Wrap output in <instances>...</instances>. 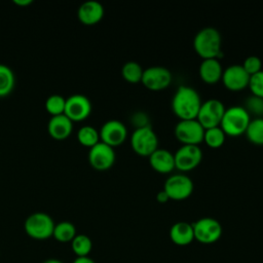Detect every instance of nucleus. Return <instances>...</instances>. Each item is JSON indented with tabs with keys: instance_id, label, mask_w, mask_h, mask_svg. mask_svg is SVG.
<instances>
[{
	"instance_id": "f257e3e1",
	"label": "nucleus",
	"mask_w": 263,
	"mask_h": 263,
	"mask_svg": "<svg viewBox=\"0 0 263 263\" xmlns=\"http://www.w3.org/2000/svg\"><path fill=\"white\" fill-rule=\"evenodd\" d=\"M202 102L199 93L191 86L181 85L172 100V110L180 120L196 119Z\"/></svg>"
},
{
	"instance_id": "f03ea898",
	"label": "nucleus",
	"mask_w": 263,
	"mask_h": 263,
	"mask_svg": "<svg viewBox=\"0 0 263 263\" xmlns=\"http://www.w3.org/2000/svg\"><path fill=\"white\" fill-rule=\"evenodd\" d=\"M222 38L220 32L213 27L199 30L193 39V47L202 59H218L221 55Z\"/></svg>"
},
{
	"instance_id": "7ed1b4c3",
	"label": "nucleus",
	"mask_w": 263,
	"mask_h": 263,
	"mask_svg": "<svg viewBox=\"0 0 263 263\" xmlns=\"http://www.w3.org/2000/svg\"><path fill=\"white\" fill-rule=\"evenodd\" d=\"M250 121L251 115L243 106H231L225 110L220 127L226 136L238 137L246 133Z\"/></svg>"
},
{
	"instance_id": "20e7f679",
	"label": "nucleus",
	"mask_w": 263,
	"mask_h": 263,
	"mask_svg": "<svg viewBox=\"0 0 263 263\" xmlns=\"http://www.w3.org/2000/svg\"><path fill=\"white\" fill-rule=\"evenodd\" d=\"M130 146L140 156L149 157L158 148V138L150 125L138 127L130 137Z\"/></svg>"
},
{
	"instance_id": "39448f33",
	"label": "nucleus",
	"mask_w": 263,
	"mask_h": 263,
	"mask_svg": "<svg viewBox=\"0 0 263 263\" xmlns=\"http://www.w3.org/2000/svg\"><path fill=\"white\" fill-rule=\"evenodd\" d=\"M54 223L51 217L45 213H34L25 221V231L35 239H46L52 236Z\"/></svg>"
},
{
	"instance_id": "423d86ee",
	"label": "nucleus",
	"mask_w": 263,
	"mask_h": 263,
	"mask_svg": "<svg viewBox=\"0 0 263 263\" xmlns=\"http://www.w3.org/2000/svg\"><path fill=\"white\" fill-rule=\"evenodd\" d=\"M225 110L226 108L220 100L209 99L201 104L196 120L204 129L220 126Z\"/></svg>"
},
{
	"instance_id": "0eeeda50",
	"label": "nucleus",
	"mask_w": 263,
	"mask_h": 263,
	"mask_svg": "<svg viewBox=\"0 0 263 263\" xmlns=\"http://www.w3.org/2000/svg\"><path fill=\"white\" fill-rule=\"evenodd\" d=\"M194 239L203 245L214 243L222 235V226L220 222L214 218H200L192 224Z\"/></svg>"
},
{
	"instance_id": "6e6552de",
	"label": "nucleus",
	"mask_w": 263,
	"mask_h": 263,
	"mask_svg": "<svg viewBox=\"0 0 263 263\" xmlns=\"http://www.w3.org/2000/svg\"><path fill=\"white\" fill-rule=\"evenodd\" d=\"M194 189L192 180L185 174H175L170 176L163 186V190L173 200H184L188 198Z\"/></svg>"
},
{
	"instance_id": "1a4fd4ad",
	"label": "nucleus",
	"mask_w": 263,
	"mask_h": 263,
	"mask_svg": "<svg viewBox=\"0 0 263 263\" xmlns=\"http://www.w3.org/2000/svg\"><path fill=\"white\" fill-rule=\"evenodd\" d=\"M204 128L196 119L180 120L175 126V136L183 145H199L203 142Z\"/></svg>"
},
{
	"instance_id": "9d476101",
	"label": "nucleus",
	"mask_w": 263,
	"mask_h": 263,
	"mask_svg": "<svg viewBox=\"0 0 263 263\" xmlns=\"http://www.w3.org/2000/svg\"><path fill=\"white\" fill-rule=\"evenodd\" d=\"M175 168L181 172H188L196 166L202 160V151L197 145H182L174 154Z\"/></svg>"
},
{
	"instance_id": "9b49d317",
	"label": "nucleus",
	"mask_w": 263,
	"mask_h": 263,
	"mask_svg": "<svg viewBox=\"0 0 263 263\" xmlns=\"http://www.w3.org/2000/svg\"><path fill=\"white\" fill-rule=\"evenodd\" d=\"M141 82L149 90H162L171 84L172 73L165 67L152 66L144 70Z\"/></svg>"
},
{
	"instance_id": "f8f14e48",
	"label": "nucleus",
	"mask_w": 263,
	"mask_h": 263,
	"mask_svg": "<svg viewBox=\"0 0 263 263\" xmlns=\"http://www.w3.org/2000/svg\"><path fill=\"white\" fill-rule=\"evenodd\" d=\"M88 161L89 164L98 171L108 170L114 164L115 151L113 147L100 141L89 148Z\"/></svg>"
},
{
	"instance_id": "ddd939ff",
	"label": "nucleus",
	"mask_w": 263,
	"mask_h": 263,
	"mask_svg": "<svg viewBox=\"0 0 263 263\" xmlns=\"http://www.w3.org/2000/svg\"><path fill=\"white\" fill-rule=\"evenodd\" d=\"M91 112V103L83 95L76 93L66 99L64 114L72 121H80L89 116Z\"/></svg>"
},
{
	"instance_id": "4468645a",
	"label": "nucleus",
	"mask_w": 263,
	"mask_h": 263,
	"mask_svg": "<svg viewBox=\"0 0 263 263\" xmlns=\"http://www.w3.org/2000/svg\"><path fill=\"white\" fill-rule=\"evenodd\" d=\"M99 134L101 142L111 147H115L121 145L126 140L127 129L123 122L111 119L102 125Z\"/></svg>"
},
{
	"instance_id": "2eb2a0df",
	"label": "nucleus",
	"mask_w": 263,
	"mask_h": 263,
	"mask_svg": "<svg viewBox=\"0 0 263 263\" xmlns=\"http://www.w3.org/2000/svg\"><path fill=\"white\" fill-rule=\"evenodd\" d=\"M221 80L227 89L231 91H239L249 85L250 75L245 71L241 65L235 64L230 65L223 70Z\"/></svg>"
},
{
	"instance_id": "dca6fc26",
	"label": "nucleus",
	"mask_w": 263,
	"mask_h": 263,
	"mask_svg": "<svg viewBox=\"0 0 263 263\" xmlns=\"http://www.w3.org/2000/svg\"><path fill=\"white\" fill-rule=\"evenodd\" d=\"M78 20L86 26L98 24L104 16L103 5L96 0H88L83 2L77 10Z\"/></svg>"
},
{
	"instance_id": "f3484780",
	"label": "nucleus",
	"mask_w": 263,
	"mask_h": 263,
	"mask_svg": "<svg viewBox=\"0 0 263 263\" xmlns=\"http://www.w3.org/2000/svg\"><path fill=\"white\" fill-rule=\"evenodd\" d=\"M148 158L150 166L159 174H168L175 170L174 154L164 148L158 147Z\"/></svg>"
},
{
	"instance_id": "a211bd4d",
	"label": "nucleus",
	"mask_w": 263,
	"mask_h": 263,
	"mask_svg": "<svg viewBox=\"0 0 263 263\" xmlns=\"http://www.w3.org/2000/svg\"><path fill=\"white\" fill-rule=\"evenodd\" d=\"M73 129V123L65 114L51 116L47 123L48 134L55 140L67 139Z\"/></svg>"
},
{
	"instance_id": "6ab92c4d",
	"label": "nucleus",
	"mask_w": 263,
	"mask_h": 263,
	"mask_svg": "<svg viewBox=\"0 0 263 263\" xmlns=\"http://www.w3.org/2000/svg\"><path fill=\"white\" fill-rule=\"evenodd\" d=\"M198 73L204 83L216 84L222 78L223 69L218 59H206L200 63Z\"/></svg>"
},
{
	"instance_id": "aec40b11",
	"label": "nucleus",
	"mask_w": 263,
	"mask_h": 263,
	"mask_svg": "<svg viewBox=\"0 0 263 263\" xmlns=\"http://www.w3.org/2000/svg\"><path fill=\"white\" fill-rule=\"evenodd\" d=\"M170 237L177 246H188L194 240L192 224L180 221L175 223L170 229Z\"/></svg>"
},
{
	"instance_id": "412c9836",
	"label": "nucleus",
	"mask_w": 263,
	"mask_h": 263,
	"mask_svg": "<svg viewBox=\"0 0 263 263\" xmlns=\"http://www.w3.org/2000/svg\"><path fill=\"white\" fill-rule=\"evenodd\" d=\"M245 135L251 143L255 145H263V118L257 117L251 119Z\"/></svg>"
},
{
	"instance_id": "4be33fe9",
	"label": "nucleus",
	"mask_w": 263,
	"mask_h": 263,
	"mask_svg": "<svg viewBox=\"0 0 263 263\" xmlns=\"http://www.w3.org/2000/svg\"><path fill=\"white\" fill-rule=\"evenodd\" d=\"M52 236L61 242L72 241L73 238L76 236V228L71 222H60L57 225H54Z\"/></svg>"
},
{
	"instance_id": "5701e85b",
	"label": "nucleus",
	"mask_w": 263,
	"mask_h": 263,
	"mask_svg": "<svg viewBox=\"0 0 263 263\" xmlns=\"http://www.w3.org/2000/svg\"><path fill=\"white\" fill-rule=\"evenodd\" d=\"M143 68L142 66L135 62V61H129L126 62L121 69V74L122 77L124 78L125 81L129 83H139L142 81V76H143Z\"/></svg>"
},
{
	"instance_id": "b1692460",
	"label": "nucleus",
	"mask_w": 263,
	"mask_h": 263,
	"mask_svg": "<svg viewBox=\"0 0 263 263\" xmlns=\"http://www.w3.org/2000/svg\"><path fill=\"white\" fill-rule=\"evenodd\" d=\"M15 78L12 70L3 64H0V97H5L11 92L14 87Z\"/></svg>"
},
{
	"instance_id": "393cba45",
	"label": "nucleus",
	"mask_w": 263,
	"mask_h": 263,
	"mask_svg": "<svg viewBox=\"0 0 263 263\" xmlns=\"http://www.w3.org/2000/svg\"><path fill=\"white\" fill-rule=\"evenodd\" d=\"M78 142L86 147H92L100 142V134L91 125H83L77 132Z\"/></svg>"
},
{
	"instance_id": "a878e982",
	"label": "nucleus",
	"mask_w": 263,
	"mask_h": 263,
	"mask_svg": "<svg viewBox=\"0 0 263 263\" xmlns=\"http://www.w3.org/2000/svg\"><path fill=\"white\" fill-rule=\"evenodd\" d=\"M71 247L77 257H88V254L92 249V242L87 235L76 234L71 241Z\"/></svg>"
},
{
	"instance_id": "bb28decb",
	"label": "nucleus",
	"mask_w": 263,
	"mask_h": 263,
	"mask_svg": "<svg viewBox=\"0 0 263 263\" xmlns=\"http://www.w3.org/2000/svg\"><path fill=\"white\" fill-rule=\"evenodd\" d=\"M226 139V135L220 126L204 129L203 142L211 148H220Z\"/></svg>"
},
{
	"instance_id": "cd10ccee",
	"label": "nucleus",
	"mask_w": 263,
	"mask_h": 263,
	"mask_svg": "<svg viewBox=\"0 0 263 263\" xmlns=\"http://www.w3.org/2000/svg\"><path fill=\"white\" fill-rule=\"evenodd\" d=\"M66 99L61 95H51L45 101V109L52 116L64 114Z\"/></svg>"
},
{
	"instance_id": "c85d7f7f",
	"label": "nucleus",
	"mask_w": 263,
	"mask_h": 263,
	"mask_svg": "<svg viewBox=\"0 0 263 263\" xmlns=\"http://www.w3.org/2000/svg\"><path fill=\"white\" fill-rule=\"evenodd\" d=\"M243 108L248 111L250 115H263V99L252 95L251 97L247 98Z\"/></svg>"
},
{
	"instance_id": "c756f323",
	"label": "nucleus",
	"mask_w": 263,
	"mask_h": 263,
	"mask_svg": "<svg viewBox=\"0 0 263 263\" xmlns=\"http://www.w3.org/2000/svg\"><path fill=\"white\" fill-rule=\"evenodd\" d=\"M248 86L250 87L253 96L263 99V70L250 76Z\"/></svg>"
},
{
	"instance_id": "7c9ffc66",
	"label": "nucleus",
	"mask_w": 263,
	"mask_h": 263,
	"mask_svg": "<svg viewBox=\"0 0 263 263\" xmlns=\"http://www.w3.org/2000/svg\"><path fill=\"white\" fill-rule=\"evenodd\" d=\"M241 66L245 69V71L250 76H252L262 70V61L257 55H250L243 61V64Z\"/></svg>"
},
{
	"instance_id": "2f4dec72",
	"label": "nucleus",
	"mask_w": 263,
	"mask_h": 263,
	"mask_svg": "<svg viewBox=\"0 0 263 263\" xmlns=\"http://www.w3.org/2000/svg\"><path fill=\"white\" fill-rule=\"evenodd\" d=\"M133 122L136 124L138 123V127H143V126H146V125H150L148 123V118L147 116L144 114V113H137L134 115V118H133Z\"/></svg>"
},
{
	"instance_id": "473e14b6",
	"label": "nucleus",
	"mask_w": 263,
	"mask_h": 263,
	"mask_svg": "<svg viewBox=\"0 0 263 263\" xmlns=\"http://www.w3.org/2000/svg\"><path fill=\"white\" fill-rule=\"evenodd\" d=\"M156 199H157V201H158V202H160V203H165L166 201H168V200H170L168 195L166 194V192H165L164 190H161V191H159V192L157 193V195H156Z\"/></svg>"
},
{
	"instance_id": "72a5a7b5",
	"label": "nucleus",
	"mask_w": 263,
	"mask_h": 263,
	"mask_svg": "<svg viewBox=\"0 0 263 263\" xmlns=\"http://www.w3.org/2000/svg\"><path fill=\"white\" fill-rule=\"evenodd\" d=\"M73 263H95V261L89 257H77Z\"/></svg>"
},
{
	"instance_id": "f704fd0d",
	"label": "nucleus",
	"mask_w": 263,
	"mask_h": 263,
	"mask_svg": "<svg viewBox=\"0 0 263 263\" xmlns=\"http://www.w3.org/2000/svg\"><path fill=\"white\" fill-rule=\"evenodd\" d=\"M32 2H33L32 0H13V3H15L16 5H20V6H26V5L31 4Z\"/></svg>"
},
{
	"instance_id": "c9c22d12",
	"label": "nucleus",
	"mask_w": 263,
	"mask_h": 263,
	"mask_svg": "<svg viewBox=\"0 0 263 263\" xmlns=\"http://www.w3.org/2000/svg\"><path fill=\"white\" fill-rule=\"evenodd\" d=\"M42 263H63V262L61 260H59V259H47V260H45Z\"/></svg>"
}]
</instances>
